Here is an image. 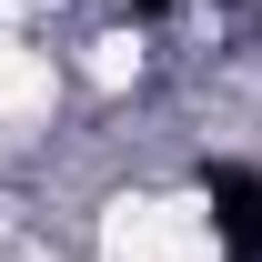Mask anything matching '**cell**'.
Returning a JSON list of instances; mask_svg holds the SVG:
<instances>
[{
  "mask_svg": "<svg viewBox=\"0 0 262 262\" xmlns=\"http://www.w3.org/2000/svg\"><path fill=\"white\" fill-rule=\"evenodd\" d=\"M20 262H40V252H20Z\"/></svg>",
  "mask_w": 262,
  "mask_h": 262,
  "instance_id": "3957f363",
  "label": "cell"
},
{
  "mask_svg": "<svg viewBox=\"0 0 262 262\" xmlns=\"http://www.w3.org/2000/svg\"><path fill=\"white\" fill-rule=\"evenodd\" d=\"M51 51H31L20 31H0V121H20V111H51Z\"/></svg>",
  "mask_w": 262,
  "mask_h": 262,
  "instance_id": "7a4b0ae2",
  "label": "cell"
},
{
  "mask_svg": "<svg viewBox=\"0 0 262 262\" xmlns=\"http://www.w3.org/2000/svg\"><path fill=\"white\" fill-rule=\"evenodd\" d=\"M101 262H222V212L192 192H131L101 222Z\"/></svg>",
  "mask_w": 262,
  "mask_h": 262,
  "instance_id": "6da1fadb",
  "label": "cell"
}]
</instances>
